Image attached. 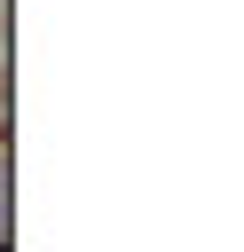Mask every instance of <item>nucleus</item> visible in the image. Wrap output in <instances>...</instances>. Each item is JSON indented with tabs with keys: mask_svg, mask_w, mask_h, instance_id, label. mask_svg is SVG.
I'll list each match as a JSON object with an SVG mask.
<instances>
[{
	"mask_svg": "<svg viewBox=\"0 0 244 252\" xmlns=\"http://www.w3.org/2000/svg\"><path fill=\"white\" fill-rule=\"evenodd\" d=\"M0 236H8V158H0Z\"/></svg>",
	"mask_w": 244,
	"mask_h": 252,
	"instance_id": "f257e3e1",
	"label": "nucleus"
}]
</instances>
